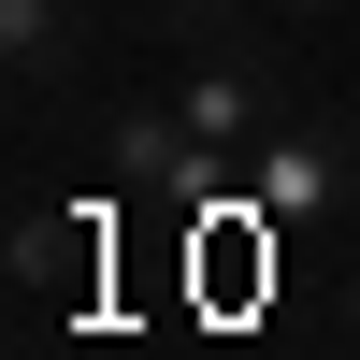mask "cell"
<instances>
[{"mask_svg": "<svg viewBox=\"0 0 360 360\" xmlns=\"http://www.w3.org/2000/svg\"><path fill=\"white\" fill-rule=\"evenodd\" d=\"M173 115H188V144H202L217 173H245L259 144L288 130V115H274V72H259V44H245V29H231L217 58H188V86H173Z\"/></svg>", "mask_w": 360, "mask_h": 360, "instance_id": "obj_2", "label": "cell"}, {"mask_svg": "<svg viewBox=\"0 0 360 360\" xmlns=\"http://www.w3.org/2000/svg\"><path fill=\"white\" fill-rule=\"evenodd\" d=\"M86 44V0H0V58H15V86H58Z\"/></svg>", "mask_w": 360, "mask_h": 360, "instance_id": "obj_3", "label": "cell"}, {"mask_svg": "<svg viewBox=\"0 0 360 360\" xmlns=\"http://www.w3.org/2000/svg\"><path fill=\"white\" fill-rule=\"evenodd\" d=\"M173 15H188L202 44H231V29H303V15H332V0H173Z\"/></svg>", "mask_w": 360, "mask_h": 360, "instance_id": "obj_4", "label": "cell"}, {"mask_svg": "<svg viewBox=\"0 0 360 360\" xmlns=\"http://www.w3.org/2000/svg\"><path fill=\"white\" fill-rule=\"evenodd\" d=\"M245 202H259L274 231H303V217H346V202H360V115H288V130L245 159Z\"/></svg>", "mask_w": 360, "mask_h": 360, "instance_id": "obj_1", "label": "cell"}]
</instances>
